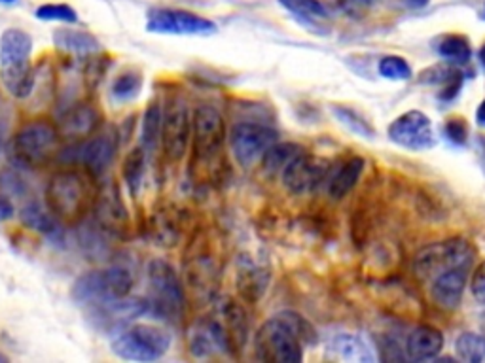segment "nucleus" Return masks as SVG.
Listing matches in <instances>:
<instances>
[{"mask_svg":"<svg viewBox=\"0 0 485 363\" xmlns=\"http://www.w3.org/2000/svg\"><path fill=\"white\" fill-rule=\"evenodd\" d=\"M436 53L448 65H466L473 59V45L463 35H444L436 40Z\"/></svg>","mask_w":485,"mask_h":363,"instance_id":"cd10ccee","label":"nucleus"},{"mask_svg":"<svg viewBox=\"0 0 485 363\" xmlns=\"http://www.w3.org/2000/svg\"><path fill=\"white\" fill-rule=\"evenodd\" d=\"M144 166H146V151L143 146L127 151V156L124 157V165H121V178H124V184L127 186L133 197L139 193L141 182L144 176Z\"/></svg>","mask_w":485,"mask_h":363,"instance_id":"c756f323","label":"nucleus"},{"mask_svg":"<svg viewBox=\"0 0 485 363\" xmlns=\"http://www.w3.org/2000/svg\"><path fill=\"white\" fill-rule=\"evenodd\" d=\"M326 356L333 361L374 363L375 354L372 346L355 333H338L326 343Z\"/></svg>","mask_w":485,"mask_h":363,"instance_id":"6ab92c4d","label":"nucleus"},{"mask_svg":"<svg viewBox=\"0 0 485 363\" xmlns=\"http://www.w3.org/2000/svg\"><path fill=\"white\" fill-rule=\"evenodd\" d=\"M476 121H478V125L480 127H485V99L480 102L478 106V110H476Z\"/></svg>","mask_w":485,"mask_h":363,"instance_id":"a19ab883","label":"nucleus"},{"mask_svg":"<svg viewBox=\"0 0 485 363\" xmlns=\"http://www.w3.org/2000/svg\"><path fill=\"white\" fill-rule=\"evenodd\" d=\"M237 284L242 297L249 301H256L266 290L267 275L262 267H258L249 260H242L237 272Z\"/></svg>","mask_w":485,"mask_h":363,"instance_id":"bb28decb","label":"nucleus"},{"mask_svg":"<svg viewBox=\"0 0 485 363\" xmlns=\"http://www.w3.org/2000/svg\"><path fill=\"white\" fill-rule=\"evenodd\" d=\"M161 121L163 110L160 102H150L143 116V129H141V146L146 149H154L161 139Z\"/></svg>","mask_w":485,"mask_h":363,"instance_id":"7c9ffc66","label":"nucleus"},{"mask_svg":"<svg viewBox=\"0 0 485 363\" xmlns=\"http://www.w3.org/2000/svg\"><path fill=\"white\" fill-rule=\"evenodd\" d=\"M35 18L40 21L78 23V13L69 4H42L37 8Z\"/></svg>","mask_w":485,"mask_h":363,"instance_id":"c9c22d12","label":"nucleus"},{"mask_svg":"<svg viewBox=\"0 0 485 363\" xmlns=\"http://www.w3.org/2000/svg\"><path fill=\"white\" fill-rule=\"evenodd\" d=\"M95 220L106 233L124 237L129 231V212L121 199L116 182L109 180L101 188L95 199Z\"/></svg>","mask_w":485,"mask_h":363,"instance_id":"dca6fc26","label":"nucleus"},{"mask_svg":"<svg viewBox=\"0 0 485 363\" xmlns=\"http://www.w3.org/2000/svg\"><path fill=\"white\" fill-rule=\"evenodd\" d=\"M141 89H143V76L135 70L119 74L111 87L112 97L116 101H131L141 93Z\"/></svg>","mask_w":485,"mask_h":363,"instance_id":"473e14b6","label":"nucleus"},{"mask_svg":"<svg viewBox=\"0 0 485 363\" xmlns=\"http://www.w3.org/2000/svg\"><path fill=\"white\" fill-rule=\"evenodd\" d=\"M468 280V270L455 269L448 270L444 275L432 278L431 284V297L436 302V307L444 311H455L463 301L464 287Z\"/></svg>","mask_w":485,"mask_h":363,"instance_id":"a211bd4d","label":"nucleus"},{"mask_svg":"<svg viewBox=\"0 0 485 363\" xmlns=\"http://www.w3.org/2000/svg\"><path fill=\"white\" fill-rule=\"evenodd\" d=\"M279 141L275 129H271L254 121H239L232 127L230 144L235 161L249 169L258 159H262L266 151Z\"/></svg>","mask_w":485,"mask_h":363,"instance_id":"f8f14e48","label":"nucleus"},{"mask_svg":"<svg viewBox=\"0 0 485 363\" xmlns=\"http://www.w3.org/2000/svg\"><path fill=\"white\" fill-rule=\"evenodd\" d=\"M146 30L156 35L205 36L217 33V23L186 10L156 8L148 12Z\"/></svg>","mask_w":485,"mask_h":363,"instance_id":"9b49d317","label":"nucleus"},{"mask_svg":"<svg viewBox=\"0 0 485 363\" xmlns=\"http://www.w3.org/2000/svg\"><path fill=\"white\" fill-rule=\"evenodd\" d=\"M247 314L234 301H226L218 311L195 322L190 331V351L195 358L235 356L247 344Z\"/></svg>","mask_w":485,"mask_h":363,"instance_id":"f257e3e1","label":"nucleus"},{"mask_svg":"<svg viewBox=\"0 0 485 363\" xmlns=\"http://www.w3.org/2000/svg\"><path fill=\"white\" fill-rule=\"evenodd\" d=\"M470 292L480 305H485V262L474 270L473 280H470Z\"/></svg>","mask_w":485,"mask_h":363,"instance_id":"58836bf2","label":"nucleus"},{"mask_svg":"<svg viewBox=\"0 0 485 363\" xmlns=\"http://www.w3.org/2000/svg\"><path fill=\"white\" fill-rule=\"evenodd\" d=\"M148 284H150V311L165 320H180L185 314V290L177 275L175 267L165 260H154L148 265Z\"/></svg>","mask_w":485,"mask_h":363,"instance_id":"1a4fd4ad","label":"nucleus"},{"mask_svg":"<svg viewBox=\"0 0 485 363\" xmlns=\"http://www.w3.org/2000/svg\"><path fill=\"white\" fill-rule=\"evenodd\" d=\"M338 10L345 13L347 18H364L375 4L377 0H338Z\"/></svg>","mask_w":485,"mask_h":363,"instance_id":"e433bc0d","label":"nucleus"},{"mask_svg":"<svg viewBox=\"0 0 485 363\" xmlns=\"http://www.w3.org/2000/svg\"><path fill=\"white\" fill-rule=\"evenodd\" d=\"M91 205L87 178L78 171L55 173L45 186V206L61 223L80 222Z\"/></svg>","mask_w":485,"mask_h":363,"instance_id":"20e7f679","label":"nucleus"},{"mask_svg":"<svg viewBox=\"0 0 485 363\" xmlns=\"http://www.w3.org/2000/svg\"><path fill=\"white\" fill-rule=\"evenodd\" d=\"M133 290V275L124 267L89 270L72 286V297L82 305L99 307L104 302L129 297Z\"/></svg>","mask_w":485,"mask_h":363,"instance_id":"423d86ee","label":"nucleus"},{"mask_svg":"<svg viewBox=\"0 0 485 363\" xmlns=\"http://www.w3.org/2000/svg\"><path fill=\"white\" fill-rule=\"evenodd\" d=\"M13 214H15V208H13L12 201L8 199V197L0 195V223L13 218Z\"/></svg>","mask_w":485,"mask_h":363,"instance_id":"ea45409f","label":"nucleus"},{"mask_svg":"<svg viewBox=\"0 0 485 363\" xmlns=\"http://www.w3.org/2000/svg\"><path fill=\"white\" fill-rule=\"evenodd\" d=\"M20 216L29 230L38 231L45 237L61 235V222L52 214L48 206H42L40 203H29L23 206Z\"/></svg>","mask_w":485,"mask_h":363,"instance_id":"393cba45","label":"nucleus"},{"mask_svg":"<svg viewBox=\"0 0 485 363\" xmlns=\"http://www.w3.org/2000/svg\"><path fill=\"white\" fill-rule=\"evenodd\" d=\"M455 356L466 363H485V337L464 331L455 339Z\"/></svg>","mask_w":485,"mask_h":363,"instance_id":"2f4dec72","label":"nucleus"},{"mask_svg":"<svg viewBox=\"0 0 485 363\" xmlns=\"http://www.w3.org/2000/svg\"><path fill=\"white\" fill-rule=\"evenodd\" d=\"M279 3L306 27L328 33L330 12L321 0H279Z\"/></svg>","mask_w":485,"mask_h":363,"instance_id":"4be33fe9","label":"nucleus"},{"mask_svg":"<svg viewBox=\"0 0 485 363\" xmlns=\"http://www.w3.org/2000/svg\"><path fill=\"white\" fill-rule=\"evenodd\" d=\"M318 335L306 318L284 311L271 316L254 335V352L260 361L300 363L303 344H316Z\"/></svg>","mask_w":485,"mask_h":363,"instance_id":"f03ea898","label":"nucleus"},{"mask_svg":"<svg viewBox=\"0 0 485 363\" xmlns=\"http://www.w3.org/2000/svg\"><path fill=\"white\" fill-rule=\"evenodd\" d=\"M303 151L306 149L294 142H281V144L275 142L262 157L264 169L271 174H281L288 166V163L294 161L298 156H301Z\"/></svg>","mask_w":485,"mask_h":363,"instance_id":"c85d7f7f","label":"nucleus"},{"mask_svg":"<svg viewBox=\"0 0 485 363\" xmlns=\"http://www.w3.org/2000/svg\"><path fill=\"white\" fill-rule=\"evenodd\" d=\"M330 161L318 156H309L303 151L294 161L288 163L286 169L281 173L284 188L292 195H303L321 186L328 178Z\"/></svg>","mask_w":485,"mask_h":363,"instance_id":"2eb2a0df","label":"nucleus"},{"mask_svg":"<svg viewBox=\"0 0 485 363\" xmlns=\"http://www.w3.org/2000/svg\"><path fill=\"white\" fill-rule=\"evenodd\" d=\"M0 359H6V358H4V356H0Z\"/></svg>","mask_w":485,"mask_h":363,"instance_id":"a18cd8bd","label":"nucleus"},{"mask_svg":"<svg viewBox=\"0 0 485 363\" xmlns=\"http://www.w3.org/2000/svg\"><path fill=\"white\" fill-rule=\"evenodd\" d=\"M444 134L446 139L457 146H464L468 141V125L466 121L461 117H451L446 121L444 125Z\"/></svg>","mask_w":485,"mask_h":363,"instance_id":"4c0bfd02","label":"nucleus"},{"mask_svg":"<svg viewBox=\"0 0 485 363\" xmlns=\"http://www.w3.org/2000/svg\"><path fill=\"white\" fill-rule=\"evenodd\" d=\"M362 171H364L362 157L347 159L340 169L328 178V195L332 199H343V197L357 186Z\"/></svg>","mask_w":485,"mask_h":363,"instance_id":"b1692460","label":"nucleus"},{"mask_svg":"<svg viewBox=\"0 0 485 363\" xmlns=\"http://www.w3.org/2000/svg\"><path fill=\"white\" fill-rule=\"evenodd\" d=\"M118 149V136L114 133H103L89 136V141L74 148L72 161L82 163L94 176H103L114 161Z\"/></svg>","mask_w":485,"mask_h":363,"instance_id":"f3484780","label":"nucleus"},{"mask_svg":"<svg viewBox=\"0 0 485 363\" xmlns=\"http://www.w3.org/2000/svg\"><path fill=\"white\" fill-rule=\"evenodd\" d=\"M192 139V117L188 106L180 99H173L167 104L161 121V144L165 157L180 161L186 156Z\"/></svg>","mask_w":485,"mask_h":363,"instance_id":"ddd939ff","label":"nucleus"},{"mask_svg":"<svg viewBox=\"0 0 485 363\" xmlns=\"http://www.w3.org/2000/svg\"><path fill=\"white\" fill-rule=\"evenodd\" d=\"M169 346V333L146 324L124 327L111 341L112 354L127 361H156L167 354Z\"/></svg>","mask_w":485,"mask_h":363,"instance_id":"0eeeda50","label":"nucleus"},{"mask_svg":"<svg viewBox=\"0 0 485 363\" xmlns=\"http://www.w3.org/2000/svg\"><path fill=\"white\" fill-rule=\"evenodd\" d=\"M377 70H379V76H383L385 80H392V82H406L414 76V70L412 67H409L407 60L399 55L383 57L382 60H379Z\"/></svg>","mask_w":485,"mask_h":363,"instance_id":"72a5a7b5","label":"nucleus"},{"mask_svg":"<svg viewBox=\"0 0 485 363\" xmlns=\"http://www.w3.org/2000/svg\"><path fill=\"white\" fill-rule=\"evenodd\" d=\"M478 57H480V63H481V65H483V69H485V44L481 45V50H480Z\"/></svg>","mask_w":485,"mask_h":363,"instance_id":"37998d69","label":"nucleus"},{"mask_svg":"<svg viewBox=\"0 0 485 363\" xmlns=\"http://www.w3.org/2000/svg\"><path fill=\"white\" fill-rule=\"evenodd\" d=\"M483 329H485V320H483Z\"/></svg>","mask_w":485,"mask_h":363,"instance_id":"49530a36","label":"nucleus"},{"mask_svg":"<svg viewBox=\"0 0 485 363\" xmlns=\"http://www.w3.org/2000/svg\"><path fill=\"white\" fill-rule=\"evenodd\" d=\"M101 125V114L94 104H76L63 117H61L59 133L67 139H84V136L95 134Z\"/></svg>","mask_w":485,"mask_h":363,"instance_id":"412c9836","label":"nucleus"},{"mask_svg":"<svg viewBox=\"0 0 485 363\" xmlns=\"http://www.w3.org/2000/svg\"><path fill=\"white\" fill-rule=\"evenodd\" d=\"M389 139L406 149L424 151L436 146L434 129L427 114L421 110H409L389 125Z\"/></svg>","mask_w":485,"mask_h":363,"instance_id":"4468645a","label":"nucleus"},{"mask_svg":"<svg viewBox=\"0 0 485 363\" xmlns=\"http://www.w3.org/2000/svg\"><path fill=\"white\" fill-rule=\"evenodd\" d=\"M224 146V119L215 106L201 104L192 117V151L195 166H210Z\"/></svg>","mask_w":485,"mask_h":363,"instance_id":"9d476101","label":"nucleus"},{"mask_svg":"<svg viewBox=\"0 0 485 363\" xmlns=\"http://www.w3.org/2000/svg\"><path fill=\"white\" fill-rule=\"evenodd\" d=\"M444 348V335L432 326H419L409 333L404 354L409 361H432Z\"/></svg>","mask_w":485,"mask_h":363,"instance_id":"aec40b11","label":"nucleus"},{"mask_svg":"<svg viewBox=\"0 0 485 363\" xmlns=\"http://www.w3.org/2000/svg\"><path fill=\"white\" fill-rule=\"evenodd\" d=\"M333 116L340 119V124H343L347 129H351L358 136H364V139H372L375 134L374 127L364 119L358 112L347 109V106H333Z\"/></svg>","mask_w":485,"mask_h":363,"instance_id":"f704fd0d","label":"nucleus"},{"mask_svg":"<svg viewBox=\"0 0 485 363\" xmlns=\"http://www.w3.org/2000/svg\"><path fill=\"white\" fill-rule=\"evenodd\" d=\"M483 13H485V6H483Z\"/></svg>","mask_w":485,"mask_h":363,"instance_id":"de8ad7c7","label":"nucleus"},{"mask_svg":"<svg viewBox=\"0 0 485 363\" xmlns=\"http://www.w3.org/2000/svg\"><path fill=\"white\" fill-rule=\"evenodd\" d=\"M33 38L21 28H6L0 36V82L15 99H27L35 89L30 65Z\"/></svg>","mask_w":485,"mask_h":363,"instance_id":"7ed1b4c3","label":"nucleus"},{"mask_svg":"<svg viewBox=\"0 0 485 363\" xmlns=\"http://www.w3.org/2000/svg\"><path fill=\"white\" fill-rule=\"evenodd\" d=\"M429 3L431 0H406V4L412 6V8H424Z\"/></svg>","mask_w":485,"mask_h":363,"instance_id":"79ce46f5","label":"nucleus"},{"mask_svg":"<svg viewBox=\"0 0 485 363\" xmlns=\"http://www.w3.org/2000/svg\"><path fill=\"white\" fill-rule=\"evenodd\" d=\"M476 260V248L466 238L453 237L448 240L432 242L415 254L414 272L421 282H431L448 270H470Z\"/></svg>","mask_w":485,"mask_h":363,"instance_id":"39448f33","label":"nucleus"},{"mask_svg":"<svg viewBox=\"0 0 485 363\" xmlns=\"http://www.w3.org/2000/svg\"><path fill=\"white\" fill-rule=\"evenodd\" d=\"M421 82L429 84V85H442V93H440V99L449 102L459 95L461 85H463V74L453 69V67H434L424 70L421 74Z\"/></svg>","mask_w":485,"mask_h":363,"instance_id":"a878e982","label":"nucleus"},{"mask_svg":"<svg viewBox=\"0 0 485 363\" xmlns=\"http://www.w3.org/2000/svg\"><path fill=\"white\" fill-rule=\"evenodd\" d=\"M59 142L61 133L52 121L35 119L13 134L12 156L23 166H40L55 156Z\"/></svg>","mask_w":485,"mask_h":363,"instance_id":"6e6552de","label":"nucleus"},{"mask_svg":"<svg viewBox=\"0 0 485 363\" xmlns=\"http://www.w3.org/2000/svg\"><path fill=\"white\" fill-rule=\"evenodd\" d=\"M0 3H3V4H13V3H18V0H0Z\"/></svg>","mask_w":485,"mask_h":363,"instance_id":"c03bdc74","label":"nucleus"},{"mask_svg":"<svg viewBox=\"0 0 485 363\" xmlns=\"http://www.w3.org/2000/svg\"><path fill=\"white\" fill-rule=\"evenodd\" d=\"M55 48L72 55H94L101 50V42L86 30L59 28L53 33Z\"/></svg>","mask_w":485,"mask_h":363,"instance_id":"5701e85b","label":"nucleus"}]
</instances>
